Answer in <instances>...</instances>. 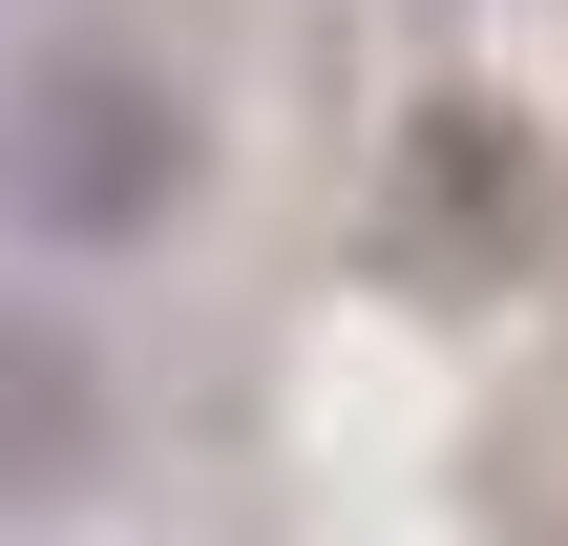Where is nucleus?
<instances>
[{
    "instance_id": "7ed1b4c3",
    "label": "nucleus",
    "mask_w": 568,
    "mask_h": 546,
    "mask_svg": "<svg viewBox=\"0 0 568 546\" xmlns=\"http://www.w3.org/2000/svg\"><path fill=\"white\" fill-rule=\"evenodd\" d=\"M84 463H105V358H84V316L0 295V505H63Z\"/></svg>"
},
{
    "instance_id": "f257e3e1",
    "label": "nucleus",
    "mask_w": 568,
    "mask_h": 546,
    "mask_svg": "<svg viewBox=\"0 0 568 546\" xmlns=\"http://www.w3.org/2000/svg\"><path fill=\"white\" fill-rule=\"evenodd\" d=\"M169 189H190V105L148 42H42L0 84V210L42 253H126V231H169Z\"/></svg>"
},
{
    "instance_id": "f03ea898",
    "label": "nucleus",
    "mask_w": 568,
    "mask_h": 546,
    "mask_svg": "<svg viewBox=\"0 0 568 546\" xmlns=\"http://www.w3.org/2000/svg\"><path fill=\"white\" fill-rule=\"evenodd\" d=\"M548 231H568V189H548V126H527V105H485V84L400 105V168H379V253H400V274L485 295V274H527Z\"/></svg>"
}]
</instances>
